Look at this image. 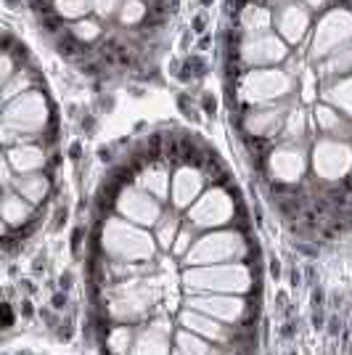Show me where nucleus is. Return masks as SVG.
Wrapping results in <instances>:
<instances>
[{
	"mask_svg": "<svg viewBox=\"0 0 352 355\" xmlns=\"http://www.w3.org/2000/svg\"><path fill=\"white\" fill-rule=\"evenodd\" d=\"M225 59L236 61L244 72L247 69H263V67H276L289 61L292 51L286 40L279 32H265V35H252V37H241L236 32H228L225 37Z\"/></svg>",
	"mask_w": 352,
	"mask_h": 355,
	"instance_id": "f257e3e1",
	"label": "nucleus"
},
{
	"mask_svg": "<svg viewBox=\"0 0 352 355\" xmlns=\"http://www.w3.org/2000/svg\"><path fill=\"white\" fill-rule=\"evenodd\" d=\"M231 93L234 98L244 101V104H273L279 98H286L294 90V77L286 69H276V67H263V69H247L234 83Z\"/></svg>",
	"mask_w": 352,
	"mask_h": 355,
	"instance_id": "f03ea898",
	"label": "nucleus"
},
{
	"mask_svg": "<svg viewBox=\"0 0 352 355\" xmlns=\"http://www.w3.org/2000/svg\"><path fill=\"white\" fill-rule=\"evenodd\" d=\"M51 112H53V106H51L43 90H27V93L16 96L14 101L6 104V109H3V128H8V130L16 128L19 130V144H24L21 133H27V130L40 141L45 133V125L56 122Z\"/></svg>",
	"mask_w": 352,
	"mask_h": 355,
	"instance_id": "7ed1b4c3",
	"label": "nucleus"
},
{
	"mask_svg": "<svg viewBox=\"0 0 352 355\" xmlns=\"http://www.w3.org/2000/svg\"><path fill=\"white\" fill-rule=\"evenodd\" d=\"M352 40V8L344 6H331L328 11H323L318 24L313 27L310 35V56L313 59H326L331 56L337 48Z\"/></svg>",
	"mask_w": 352,
	"mask_h": 355,
	"instance_id": "20e7f679",
	"label": "nucleus"
},
{
	"mask_svg": "<svg viewBox=\"0 0 352 355\" xmlns=\"http://www.w3.org/2000/svg\"><path fill=\"white\" fill-rule=\"evenodd\" d=\"M273 30L286 40V45L305 43L313 35V11L299 0H283L273 11Z\"/></svg>",
	"mask_w": 352,
	"mask_h": 355,
	"instance_id": "39448f33",
	"label": "nucleus"
},
{
	"mask_svg": "<svg viewBox=\"0 0 352 355\" xmlns=\"http://www.w3.org/2000/svg\"><path fill=\"white\" fill-rule=\"evenodd\" d=\"M313 167L323 180H344L352 173V148L337 141H321L313 151Z\"/></svg>",
	"mask_w": 352,
	"mask_h": 355,
	"instance_id": "423d86ee",
	"label": "nucleus"
},
{
	"mask_svg": "<svg viewBox=\"0 0 352 355\" xmlns=\"http://www.w3.org/2000/svg\"><path fill=\"white\" fill-rule=\"evenodd\" d=\"M236 215V199H231L222 189L206 191L199 205L188 212L193 225H222Z\"/></svg>",
	"mask_w": 352,
	"mask_h": 355,
	"instance_id": "0eeeda50",
	"label": "nucleus"
},
{
	"mask_svg": "<svg viewBox=\"0 0 352 355\" xmlns=\"http://www.w3.org/2000/svg\"><path fill=\"white\" fill-rule=\"evenodd\" d=\"M117 209L122 215H127L130 220L135 223H143V225H154V223H159V215H161V207L159 202H154L148 193L143 191H135V189H122L117 196Z\"/></svg>",
	"mask_w": 352,
	"mask_h": 355,
	"instance_id": "6e6552de",
	"label": "nucleus"
},
{
	"mask_svg": "<svg viewBox=\"0 0 352 355\" xmlns=\"http://www.w3.org/2000/svg\"><path fill=\"white\" fill-rule=\"evenodd\" d=\"M273 30V11L257 3V0H249L244 6H238L234 11V32L241 35V37H252V35H265V32Z\"/></svg>",
	"mask_w": 352,
	"mask_h": 355,
	"instance_id": "1a4fd4ad",
	"label": "nucleus"
},
{
	"mask_svg": "<svg viewBox=\"0 0 352 355\" xmlns=\"http://www.w3.org/2000/svg\"><path fill=\"white\" fill-rule=\"evenodd\" d=\"M265 170H267V175L273 178L276 183H281V186H292L294 180H299L302 173H305V157L289 146L276 148V151L267 157Z\"/></svg>",
	"mask_w": 352,
	"mask_h": 355,
	"instance_id": "9d476101",
	"label": "nucleus"
},
{
	"mask_svg": "<svg viewBox=\"0 0 352 355\" xmlns=\"http://www.w3.org/2000/svg\"><path fill=\"white\" fill-rule=\"evenodd\" d=\"M6 162L11 164L19 175H32L48 167V154L40 144H19L16 148H6Z\"/></svg>",
	"mask_w": 352,
	"mask_h": 355,
	"instance_id": "9b49d317",
	"label": "nucleus"
},
{
	"mask_svg": "<svg viewBox=\"0 0 352 355\" xmlns=\"http://www.w3.org/2000/svg\"><path fill=\"white\" fill-rule=\"evenodd\" d=\"M206 178L202 173V167H193V164H180V170L173 178V202L177 207H186L196 193L202 191V183Z\"/></svg>",
	"mask_w": 352,
	"mask_h": 355,
	"instance_id": "f8f14e48",
	"label": "nucleus"
},
{
	"mask_svg": "<svg viewBox=\"0 0 352 355\" xmlns=\"http://www.w3.org/2000/svg\"><path fill=\"white\" fill-rule=\"evenodd\" d=\"M236 244H238V241H236L234 234H215V236H206L196 244V250L191 252V260L206 263V260H218V257H234Z\"/></svg>",
	"mask_w": 352,
	"mask_h": 355,
	"instance_id": "ddd939ff",
	"label": "nucleus"
},
{
	"mask_svg": "<svg viewBox=\"0 0 352 355\" xmlns=\"http://www.w3.org/2000/svg\"><path fill=\"white\" fill-rule=\"evenodd\" d=\"M318 80H339V77H350L352 74V40L337 48L331 56L318 64Z\"/></svg>",
	"mask_w": 352,
	"mask_h": 355,
	"instance_id": "4468645a",
	"label": "nucleus"
},
{
	"mask_svg": "<svg viewBox=\"0 0 352 355\" xmlns=\"http://www.w3.org/2000/svg\"><path fill=\"white\" fill-rule=\"evenodd\" d=\"M11 189H16L19 196H24L30 205H43L45 199H48V191H51V178L45 175V173H32V175H21L16 178L14 183H11Z\"/></svg>",
	"mask_w": 352,
	"mask_h": 355,
	"instance_id": "2eb2a0df",
	"label": "nucleus"
},
{
	"mask_svg": "<svg viewBox=\"0 0 352 355\" xmlns=\"http://www.w3.org/2000/svg\"><path fill=\"white\" fill-rule=\"evenodd\" d=\"M148 16H151V6L146 0H122L117 11V24L119 30H141L146 27Z\"/></svg>",
	"mask_w": 352,
	"mask_h": 355,
	"instance_id": "dca6fc26",
	"label": "nucleus"
},
{
	"mask_svg": "<svg viewBox=\"0 0 352 355\" xmlns=\"http://www.w3.org/2000/svg\"><path fill=\"white\" fill-rule=\"evenodd\" d=\"M69 35H72V37L80 45H85V48H93L96 43H101V40H103L106 30H103L101 19H96V16H88V19H82V21H74V24H69Z\"/></svg>",
	"mask_w": 352,
	"mask_h": 355,
	"instance_id": "f3484780",
	"label": "nucleus"
},
{
	"mask_svg": "<svg viewBox=\"0 0 352 355\" xmlns=\"http://www.w3.org/2000/svg\"><path fill=\"white\" fill-rule=\"evenodd\" d=\"M51 8L61 21L74 24L93 14V0H51Z\"/></svg>",
	"mask_w": 352,
	"mask_h": 355,
	"instance_id": "a211bd4d",
	"label": "nucleus"
},
{
	"mask_svg": "<svg viewBox=\"0 0 352 355\" xmlns=\"http://www.w3.org/2000/svg\"><path fill=\"white\" fill-rule=\"evenodd\" d=\"M37 80H40V77H37V72H35L32 67H21L8 83H3V101L8 104V101H14L16 96H21V93H27V90H35Z\"/></svg>",
	"mask_w": 352,
	"mask_h": 355,
	"instance_id": "6ab92c4d",
	"label": "nucleus"
},
{
	"mask_svg": "<svg viewBox=\"0 0 352 355\" xmlns=\"http://www.w3.org/2000/svg\"><path fill=\"white\" fill-rule=\"evenodd\" d=\"M323 98L328 104H337L342 112H347L352 117V74L350 77H342L337 83H331L326 88V93H323Z\"/></svg>",
	"mask_w": 352,
	"mask_h": 355,
	"instance_id": "aec40b11",
	"label": "nucleus"
},
{
	"mask_svg": "<svg viewBox=\"0 0 352 355\" xmlns=\"http://www.w3.org/2000/svg\"><path fill=\"white\" fill-rule=\"evenodd\" d=\"M119 6H122V0H93V16L106 24V21L117 19Z\"/></svg>",
	"mask_w": 352,
	"mask_h": 355,
	"instance_id": "412c9836",
	"label": "nucleus"
},
{
	"mask_svg": "<svg viewBox=\"0 0 352 355\" xmlns=\"http://www.w3.org/2000/svg\"><path fill=\"white\" fill-rule=\"evenodd\" d=\"M302 6H308L310 11H328L334 6V0H299Z\"/></svg>",
	"mask_w": 352,
	"mask_h": 355,
	"instance_id": "4be33fe9",
	"label": "nucleus"
},
{
	"mask_svg": "<svg viewBox=\"0 0 352 355\" xmlns=\"http://www.w3.org/2000/svg\"><path fill=\"white\" fill-rule=\"evenodd\" d=\"M80 244H82V228H77V231H74V236H72V250H74V252H80Z\"/></svg>",
	"mask_w": 352,
	"mask_h": 355,
	"instance_id": "5701e85b",
	"label": "nucleus"
},
{
	"mask_svg": "<svg viewBox=\"0 0 352 355\" xmlns=\"http://www.w3.org/2000/svg\"><path fill=\"white\" fill-rule=\"evenodd\" d=\"M59 286L61 289H69V286H72V276H69V273H64V276L59 279Z\"/></svg>",
	"mask_w": 352,
	"mask_h": 355,
	"instance_id": "b1692460",
	"label": "nucleus"
},
{
	"mask_svg": "<svg viewBox=\"0 0 352 355\" xmlns=\"http://www.w3.org/2000/svg\"><path fill=\"white\" fill-rule=\"evenodd\" d=\"M64 305H67V297H64V295H56V297H53V308H56V311H61Z\"/></svg>",
	"mask_w": 352,
	"mask_h": 355,
	"instance_id": "393cba45",
	"label": "nucleus"
},
{
	"mask_svg": "<svg viewBox=\"0 0 352 355\" xmlns=\"http://www.w3.org/2000/svg\"><path fill=\"white\" fill-rule=\"evenodd\" d=\"M270 273H273V276H279V273H281V266H279V260H270Z\"/></svg>",
	"mask_w": 352,
	"mask_h": 355,
	"instance_id": "a878e982",
	"label": "nucleus"
},
{
	"mask_svg": "<svg viewBox=\"0 0 352 355\" xmlns=\"http://www.w3.org/2000/svg\"><path fill=\"white\" fill-rule=\"evenodd\" d=\"M313 324H315V329H321V326H323V315H321V313H315V315H313Z\"/></svg>",
	"mask_w": 352,
	"mask_h": 355,
	"instance_id": "bb28decb",
	"label": "nucleus"
},
{
	"mask_svg": "<svg viewBox=\"0 0 352 355\" xmlns=\"http://www.w3.org/2000/svg\"><path fill=\"white\" fill-rule=\"evenodd\" d=\"M313 302H315V308H321V302H323V292H315V295H313Z\"/></svg>",
	"mask_w": 352,
	"mask_h": 355,
	"instance_id": "cd10ccee",
	"label": "nucleus"
},
{
	"mask_svg": "<svg viewBox=\"0 0 352 355\" xmlns=\"http://www.w3.org/2000/svg\"><path fill=\"white\" fill-rule=\"evenodd\" d=\"M257 3H263V6H281L283 0H257Z\"/></svg>",
	"mask_w": 352,
	"mask_h": 355,
	"instance_id": "c85d7f7f",
	"label": "nucleus"
},
{
	"mask_svg": "<svg viewBox=\"0 0 352 355\" xmlns=\"http://www.w3.org/2000/svg\"><path fill=\"white\" fill-rule=\"evenodd\" d=\"M292 282H294V286H299V282H302V276H299V270H294V273H292Z\"/></svg>",
	"mask_w": 352,
	"mask_h": 355,
	"instance_id": "c756f323",
	"label": "nucleus"
},
{
	"mask_svg": "<svg viewBox=\"0 0 352 355\" xmlns=\"http://www.w3.org/2000/svg\"><path fill=\"white\" fill-rule=\"evenodd\" d=\"M72 159H80V144H74L72 146Z\"/></svg>",
	"mask_w": 352,
	"mask_h": 355,
	"instance_id": "7c9ffc66",
	"label": "nucleus"
},
{
	"mask_svg": "<svg viewBox=\"0 0 352 355\" xmlns=\"http://www.w3.org/2000/svg\"><path fill=\"white\" fill-rule=\"evenodd\" d=\"M292 334H294V324H289L283 329V337H292Z\"/></svg>",
	"mask_w": 352,
	"mask_h": 355,
	"instance_id": "2f4dec72",
	"label": "nucleus"
},
{
	"mask_svg": "<svg viewBox=\"0 0 352 355\" xmlns=\"http://www.w3.org/2000/svg\"><path fill=\"white\" fill-rule=\"evenodd\" d=\"M339 331V321L337 318H331V334H337Z\"/></svg>",
	"mask_w": 352,
	"mask_h": 355,
	"instance_id": "473e14b6",
	"label": "nucleus"
}]
</instances>
